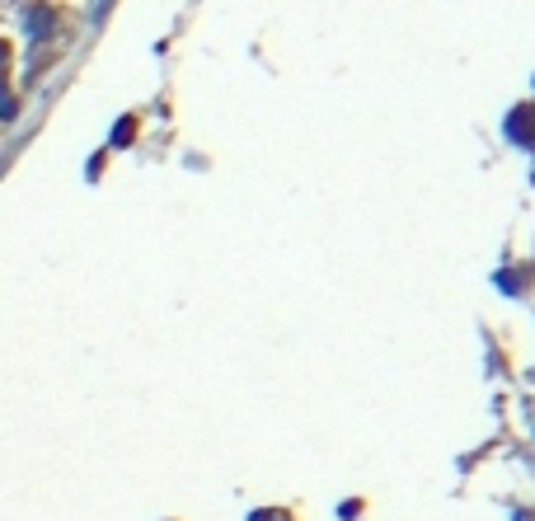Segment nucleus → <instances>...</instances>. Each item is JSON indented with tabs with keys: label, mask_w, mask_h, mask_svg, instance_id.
Masks as SVG:
<instances>
[{
	"label": "nucleus",
	"mask_w": 535,
	"mask_h": 521,
	"mask_svg": "<svg viewBox=\"0 0 535 521\" xmlns=\"http://www.w3.org/2000/svg\"><path fill=\"white\" fill-rule=\"evenodd\" d=\"M132 132H137V123H132V118H123V123H118V132H113V146H127V137H132Z\"/></svg>",
	"instance_id": "f257e3e1"
}]
</instances>
